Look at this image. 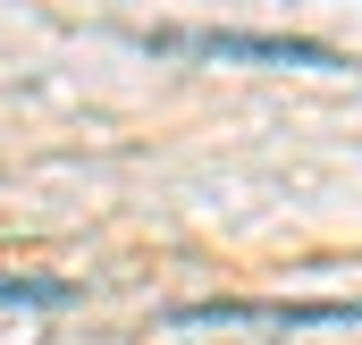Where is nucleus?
<instances>
[{"label":"nucleus","instance_id":"1","mask_svg":"<svg viewBox=\"0 0 362 345\" xmlns=\"http://www.w3.org/2000/svg\"><path fill=\"white\" fill-rule=\"evenodd\" d=\"M152 42L160 51H194V59H253V68H346L312 34H236V25H211V34H152Z\"/></svg>","mask_w":362,"mask_h":345},{"label":"nucleus","instance_id":"2","mask_svg":"<svg viewBox=\"0 0 362 345\" xmlns=\"http://www.w3.org/2000/svg\"><path fill=\"white\" fill-rule=\"evenodd\" d=\"M177 320H185V329H194V320H286V329H354V320H362V295H270V303H253V295H211V303H185Z\"/></svg>","mask_w":362,"mask_h":345},{"label":"nucleus","instance_id":"3","mask_svg":"<svg viewBox=\"0 0 362 345\" xmlns=\"http://www.w3.org/2000/svg\"><path fill=\"white\" fill-rule=\"evenodd\" d=\"M0 303L17 312H59V303H76V278H34V269H0Z\"/></svg>","mask_w":362,"mask_h":345}]
</instances>
